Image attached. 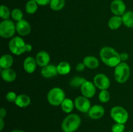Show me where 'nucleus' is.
<instances>
[{
    "instance_id": "1",
    "label": "nucleus",
    "mask_w": 133,
    "mask_h": 132,
    "mask_svg": "<svg viewBox=\"0 0 133 132\" xmlns=\"http://www.w3.org/2000/svg\"><path fill=\"white\" fill-rule=\"evenodd\" d=\"M99 55L101 61L109 67H116L122 62L119 53L110 47H103L100 50Z\"/></svg>"
},
{
    "instance_id": "2",
    "label": "nucleus",
    "mask_w": 133,
    "mask_h": 132,
    "mask_svg": "<svg viewBox=\"0 0 133 132\" xmlns=\"http://www.w3.org/2000/svg\"><path fill=\"white\" fill-rule=\"evenodd\" d=\"M9 48L12 54L16 55H21L27 52L32 50V45L25 43L24 40L19 36L14 37L9 43Z\"/></svg>"
},
{
    "instance_id": "3",
    "label": "nucleus",
    "mask_w": 133,
    "mask_h": 132,
    "mask_svg": "<svg viewBox=\"0 0 133 132\" xmlns=\"http://www.w3.org/2000/svg\"><path fill=\"white\" fill-rule=\"evenodd\" d=\"M81 124V119L75 113L69 114L62 122L61 128L64 132H75L77 130Z\"/></svg>"
},
{
    "instance_id": "4",
    "label": "nucleus",
    "mask_w": 133,
    "mask_h": 132,
    "mask_svg": "<svg viewBox=\"0 0 133 132\" xmlns=\"http://www.w3.org/2000/svg\"><path fill=\"white\" fill-rule=\"evenodd\" d=\"M131 75V69L126 62H122L114 69V78L117 82L123 84L129 78Z\"/></svg>"
},
{
    "instance_id": "5",
    "label": "nucleus",
    "mask_w": 133,
    "mask_h": 132,
    "mask_svg": "<svg viewBox=\"0 0 133 132\" xmlns=\"http://www.w3.org/2000/svg\"><path fill=\"white\" fill-rule=\"evenodd\" d=\"M65 97L66 94L63 89L56 87L49 90L47 95V99L51 106H57L61 105L64 100L66 98Z\"/></svg>"
},
{
    "instance_id": "6",
    "label": "nucleus",
    "mask_w": 133,
    "mask_h": 132,
    "mask_svg": "<svg viewBox=\"0 0 133 132\" xmlns=\"http://www.w3.org/2000/svg\"><path fill=\"white\" fill-rule=\"evenodd\" d=\"M110 116L116 123L125 124L129 119V113L124 107L119 106L113 107L110 110Z\"/></svg>"
},
{
    "instance_id": "7",
    "label": "nucleus",
    "mask_w": 133,
    "mask_h": 132,
    "mask_svg": "<svg viewBox=\"0 0 133 132\" xmlns=\"http://www.w3.org/2000/svg\"><path fill=\"white\" fill-rule=\"evenodd\" d=\"M16 31V25L10 19H5L0 23V36L3 38H10L12 37Z\"/></svg>"
},
{
    "instance_id": "8",
    "label": "nucleus",
    "mask_w": 133,
    "mask_h": 132,
    "mask_svg": "<svg viewBox=\"0 0 133 132\" xmlns=\"http://www.w3.org/2000/svg\"><path fill=\"white\" fill-rule=\"evenodd\" d=\"M94 84L100 90H107L110 85V81L106 75L99 73L94 78Z\"/></svg>"
},
{
    "instance_id": "9",
    "label": "nucleus",
    "mask_w": 133,
    "mask_h": 132,
    "mask_svg": "<svg viewBox=\"0 0 133 132\" xmlns=\"http://www.w3.org/2000/svg\"><path fill=\"white\" fill-rule=\"evenodd\" d=\"M74 104L77 109L82 113H88L92 107L89 99L84 96L77 97L74 101Z\"/></svg>"
},
{
    "instance_id": "10",
    "label": "nucleus",
    "mask_w": 133,
    "mask_h": 132,
    "mask_svg": "<svg viewBox=\"0 0 133 132\" xmlns=\"http://www.w3.org/2000/svg\"><path fill=\"white\" fill-rule=\"evenodd\" d=\"M81 92L83 96L88 98H91L96 94V87L94 82L86 80L81 87Z\"/></svg>"
},
{
    "instance_id": "11",
    "label": "nucleus",
    "mask_w": 133,
    "mask_h": 132,
    "mask_svg": "<svg viewBox=\"0 0 133 132\" xmlns=\"http://www.w3.org/2000/svg\"><path fill=\"white\" fill-rule=\"evenodd\" d=\"M110 10L114 16H122L125 12V3L122 0H113L110 4Z\"/></svg>"
},
{
    "instance_id": "12",
    "label": "nucleus",
    "mask_w": 133,
    "mask_h": 132,
    "mask_svg": "<svg viewBox=\"0 0 133 132\" xmlns=\"http://www.w3.org/2000/svg\"><path fill=\"white\" fill-rule=\"evenodd\" d=\"M16 27V32H18V34L22 36H27L31 31V27L29 23L23 19L17 22Z\"/></svg>"
},
{
    "instance_id": "13",
    "label": "nucleus",
    "mask_w": 133,
    "mask_h": 132,
    "mask_svg": "<svg viewBox=\"0 0 133 132\" xmlns=\"http://www.w3.org/2000/svg\"><path fill=\"white\" fill-rule=\"evenodd\" d=\"M88 113L90 119L97 120L103 116L105 114V109L101 105H94L90 107Z\"/></svg>"
},
{
    "instance_id": "14",
    "label": "nucleus",
    "mask_w": 133,
    "mask_h": 132,
    "mask_svg": "<svg viewBox=\"0 0 133 132\" xmlns=\"http://www.w3.org/2000/svg\"><path fill=\"white\" fill-rule=\"evenodd\" d=\"M35 59L38 65L41 67H44L49 65L50 62V56L49 53L45 50H40L36 54Z\"/></svg>"
},
{
    "instance_id": "15",
    "label": "nucleus",
    "mask_w": 133,
    "mask_h": 132,
    "mask_svg": "<svg viewBox=\"0 0 133 132\" xmlns=\"http://www.w3.org/2000/svg\"><path fill=\"white\" fill-rule=\"evenodd\" d=\"M23 69L28 73H33L36 69L37 63L35 58L32 56H28L24 60L23 62Z\"/></svg>"
},
{
    "instance_id": "16",
    "label": "nucleus",
    "mask_w": 133,
    "mask_h": 132,
    "mask_svg": "<svg viewBox=\"0 0 133 132\" xmlns=\"http://www.w3.org/2000/svg\"><path fill=\"white\" fill-rule=\"evenodd\" d=\"M41 74L44 78H46L54 77L57 74H58L57 66L53 64L48 65L42 67L41 70Z\"/></svg>"
},
{
    "instance_id": "17",
    "label": "nucleus",
    "mask_w": 133,
    "mask_h": 132,
    "mask_svg": "<svg viewBox=\"0 0 133 132\" xmlns=\"http://www.w3.org/2000/svg\"><path fill=\"white\" fill-rule=\"evenodd\" d=\"M1 76L3 80L6 82H12L16 78V72L11 68L1 70Z\"/></svg>"
},
{
    "instance_id": "18",
    "label": "nucleus",
    "mask_w": 133,
    "mask_h": 132,
    "mask_svg": "<svg viewBox=\"0 0 133 132\" xmlns=\"http://www.w3.org/2000/svg\"><path fill=\"white\" fill-rule=\"evenodd\" d=\"M83 63L85 65L86 67L94 69L98 67L99 62L96 57L93 56H87L83 60Z\"/></svg>"
},
{
    "instance_id": "19",
    "label": "nucleus",
    "mask_w": 133,
    "mask_h": 132,
    "mask_svg": "<svg viewBox=\"0 0 133 132\" xmlns=\"http://www.w3.org/2000/svg\"><path fill=\"white\" fill-rule=\"evenodd\" d=\"M14 103L19 107H26L31 104V98L26 94H19L18 95Z\"/></svg>"
},
{
    "instance_id": "20",
    "label": "nucleus",
    "mask_w": 133,
    "mask_h": 132,
    "mask_svg": "<svg viewBox=\"0 0 133 132\" xmlns=\"http://www.w3.org/2000/svg\"><path fill=\"white\" fill-rule=\"evenodd\" d=\"M123 23L122 16H114L108 21V26L112 30H117L122 26Z\"/></svg>"
},
{
    "instance_id": "21",
    "label": "nucleus",
    "mask_w": 133,
    "mask_h": 132,
    "mask_svg": "<svg viewBox=\"0 0 133 132\" xmlns=\"http://www.w3.org/2000/svg\"><path fill=\"white\" fill-rule=\"evenodd\" d=\"M13 58L10 54H3L0 58V67L2 69L10 68L13 64Z\"/></svg>"
},
{
    "instance_id": "22",
    "label": "nucleus",
    "mask_w": 133,
    "mask_h": 132,
    "mask_svg": "<svg viewBox=\"0 0 133 132\" xmlns=\"http://www.w3.org/2000/svg\"><path fill=\"white\" fill-rule=\"evenodd\" d=\"M61 109L64 112L66 113H70L74 110L75 104H74V102L70 98H66L64 100L62 103L61 104Z\"/></svg>"
},
{
    "instance_id": "23",
    "label": "nucleus",
    "mask_w": 133,
    "mask_h": 132,
    "mask_svg": "<svg viewBox=\"0 0 133 132\" xmlns=\"http://www.w3.org/2000/svg\"><path fill=\"white\" fill-rule=\"evenodd\" d=\"M57 71L58 73L61 75H68L71 71V65L67 62H61L57 65Z\"/></svg>"
},
{
    "instance_id": "24",
    "label": "nucleus",
    "mask_w": 133,
    "mask_h": 132,
    "mask_svg": "<svg viewBox=\"0 0 133 132\" xmlns=\"http://www.w3.org/2000/svg\"><path fill=\"white\" fill-rule=\"evenodd\" d=\"M123 23L129 28H133V11H127L122 16Z\"/></svg>"
},
{
    "instance_id": "25",
    "label": "nucleus",
    "mask_w": 133,
    "mask_h": 132,
    "mask_svg": "<svg viewBox=\"0 0 133 132\" xmlns=\"http://www.w3.org/2000/svg\"><path fill=\"white\" fill-rule=\"evenodd\" d=\"M65 6V0H51L49 3L51 9L54 11H60Z\"/></svg>"
},
{
    "instance_id": "26",
    "label": "nucleus",
    "mask_w": 133,
    "mask_h": 132,
    "mask_svg": "<svg viewBox=\"0 0 133 132\" xmlns=\"http://www.w3.org/2000/svg\"><path fill=\"white\" fill-rule=\"evenodd\" d=\"M38 4L35 0H29L25 5L26 12L29 14H33L38 9Z\"/></svg>"
},
{
    "instance_id": "27",
    "label": "nucleus",
    "mask_w": 133,
    "mask_h": 132,
    "mask_svg": "<svg viewBox=\"0 0 133 132\" xmlns=\"http://www.w3.org/2000/svg\"><path fill=\"white\" fill-rule=\"evenodd\" d=\"M86 79L84 78L81 77L79 76H75L70 80V85L73 87H81L86 81Z\"/></svg>"
},
{
    "instance_id": "28",
    "label": "nucleus",
    "mask_w": 133,
    "mask_h": 132,
    "mask_svg": "<svg viewBox=\"0 0 133 132\" xmlns=\"http://www.w3.org/2000/svg\"><path fill=\"white\" fill-rule=\"evenodd\" d=\"M11 16V12L9 8L6 5H2L0 7V17L3 20L9 19V18Z\"/></svg>"
},
{
    "instance_id": "29",
    "label": "nucleus",
    "mask_w": 133,
    "mask_h": 132,
    "mask_svg": "<svg viewBox=\"0 0 133 132\" xmlns=\"http://www.w3.org/2000/svg\"><path fill=\"white\" fill-rule=\"evenodd\" d=\"M11 17L16 21H19L23 19V14L22 10L19 9H14L11 12Z\"/></svg>"
},
{
    "instance_id": "30",
    "label": "nucleus",
    "mask_w": 133,
    "mask_h": 132,
    "mask_svg": "<svg viewBox=\"0 0 133 132\" xmlns=\"http://www.w3.org/2000/svg\"><path fill=\"white\" fill-rule=\"evenodd\" d=\"M99 100L102 103H107L109 101L110 95L107 90H101L99 94Z\"/></svg>"
},
{
    "instance_id": "31",
    "label": "nucleus",
    "mask_w": 133,
    "mask_h": 132,
    "mask_svg": "<svg viewBox=\"0 0 133 132\" xmlns=\"http://www.w3.org/2000/svg\"><path fill=\"white\" fill-rule=\"evenodd\" d=\"M125 126L124 124L116 123L112 126V132H124Z\"/></svg>"
},
{
    "instance_id": "32",
    "label": "nucleus",
    "mask_w": 133,
    "mask_h": 132,
    "mask_svg": "<svg viewBox=\"0 0 133 132\" xmlns=\"http://www.w3.org/2000/svg\"><path fill=\"white\" fill-rule=\"evenodd\" d=\"M17 95L13 91H10L6 94V99L9 101V102H15L16 99Z\"/></svg>"
},
{
    "instance_id": "33",
    "label": "nucleus",
    "mask_w": 133,
    "mask_h": 132,
    "mask_svg": "<svg viewBox=\"0 0 133 132\" xmlns=\"http://www.w3.org/2000/svg\"><path fill=\"white\" fill-rule=\"evenodd\" d=\"M85 65L84 64V63H79L78 64H77V65L75 66V69L78 72H82V71H84L85 69Z\"/></svg>"
},
{
    "instance_id": "34",
    "label": "nucleus",
    "mask_w": 133,
    "mask_h": 132,
    "mask_svg": "<svg viewBox=\"0 0 133 132\" xmlns=\"http://www.w3.org/2000/svg\"><path fill=\"white\" fill-rule=\"evenodd\" d=\"M37 4L40 6H45L47 5H49L51 0H35Z\"/></svg>"
},
{
    "instance_id": "35",
    "label": "nucleus",
    "mask_w": 133,
    "mask_h": 132,
    "mask_svg": "<svg viewBox=\"0 0 133 132\" xmlns=\"http://www.w3.org/2000/svg\"><path fill=\"white\" fill-rule=\"evenodd\" d=\"M119 56H120V59L122 62H125L129 59V54L126 53H122L119 54Z\"/></svg>"
},
{
    "instance_id": "36",
    "label": "nucleus",
    "mask_w": 133,
    "mask_h": 132,
    "mask_svg": "<svg viewBox=\"0 0 133 132\" xmlns=\"http://www.w3.org/2000/svg\"><path fill=\"white\" fill-rule=\"evenodd\" d=\"M6 115V111L5 108L2 107L0 109V118H3V119Z\"/></svg>"
},
{
    "instance_id": "37",
    "label": "nucleus",
    "mask_w": 133,
    "mask_h": 132,
    "mask_svg": "<svg viewBox=\"0 0 133 132\" xmlns=\"http://www.w3.org/2000/svg\"><path fill=\"white\" fill-rule=\"evenodd\" d=\"M5 126V122L3 118H0V131H2Z\"/></svg>"
},
{
    "instance_id": "38",
    "label": "nucleus",
    "mask_w": 133,
    "mask_h": 132,
    "mask_svg": "<svg viewBox=\"0 0 133 132\" xmlns=\"http://www.w3.org/2000/svg\"><path fill=\"white\" fill-rule=\"evenodd\" d=\"M12 132H25V131L23 130H21V129H15V130H13Z\"/></svg>"
},
{
    "instance_id": "39",
    "label": "nucleus",
    "mask_w": 133,
    "mask_h": 132,
    "mask_svg": "<svg viewBox=\"0 0 133 132\" xmlns=\"http://www.w3.org/2000/svg\"><path fill=\"white\" fill-rule=\"evenodd\" d=\"M128 132H133L132 131H128Z\"/></svg>"
}]
</instances>
